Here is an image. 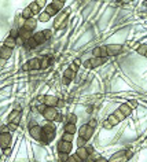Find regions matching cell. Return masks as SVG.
<instances>
[{"instance_id": "37", "label": "cell", "mask_w": 147, "mask_h": 162, "mask_svg": "<svg viewBox=\"0 0 147 162\" xmlns=\"http://www.w3.org/2000/svg\"><path fill=\"white\" fill-rule=\"evenodd\" d=\"M69 159V155L66 152H59V161L61 162H66Z\"/></svg>"}, {"instance_id": "48", "label": "cell", "mask_w": 147, "mask_h": 162, "mask_svg": "<svg viewBox=\"0 0 147 162\" xmlns=\"http://www.w3.org/2000/svg\"><path fill=\"white\" fill-rule=\"evenodd\" d=\"M88 125H89L91 128H93V129H95V127H96V121H95V120H91Z\"/></svg>"}, {"instance_id": "23", "label": "cell", "mask_w": 147, "mask_h": 162, "mask_svg": "<svg viewBox=\"0 0 147 162\" xmlns=\"http://www.w3.org/2000/svg\"><path fill=\"white\" fill-rule=\"evenodd\" d=\"M22 18H25V19L34 18V15H33V13H32V10H30V7H26V8L22 11Z\"/></svg>"}, {"instance_id": "2", "label": "cell", "mask_w": 147, "mask_h": 162, "mask_svg": "<svg viewBox=\"0 0 147 162\" xmlns=\"http://www.w3.org/2000/svg\"><path fill=\"white\" fill-rule=\"evenodd\" d=\"M132 157V151H118L110 158L109 162H125Z\"/></svg>"}, {"instance_id": "40", "label": "cell", "mask_w": 147, "mask_h": 162, "mask_svg": "<svg viewBox=\"0 0 147 162\" xmlns=\"http://www.w3.org/2000/svg\"><path fill=\"white\" fill-rule=\"evenodd\" d=\"M43 35H44L45 40H48V39H51V37H52V32H51L49 29H45L44 32H43Z\"/></svg>"}, {"instance_id": "39", "label": "cell", "mask_w": 147, "mask_h": 162, "mask_svg": "<svg viewBox=\"0 0 147 162\" xmlns=\"http://www.w3.org/2000/svg\"><path fill=\"white\" fill-rule=\"evenodd\" d=\"M48 66H49V60H48V58L41 59V69H47Z\"/></svg>"}, {"instance_id": "50", "label": "cell", "mask_w": 147, "mask_h": 162, "mask_svg": "<svg viewBox=\"0 0 147 162\" xmlns=\"http://www.w3.org/2000/svg\"><path fill=\"white\" fill-rule=\"evenodd\" d=\"M69 69H72L74 72V73H76V72H77V70H79V66H76V65H72V66H70V67H69Z\"/></svg>"}, {"instance_id": "54", "label": "cell", "mask_w": 147, "mask_h": 162, "mask_svg": "<svg viewBox=\"0 0 147 162\" xmlns=\"http://www.w3.org/2000/svg\"><path fill=\"white\" fill-rule=\"evenodd\" d=\"M128 104H129V106H131L132 108H135V107H136V102H129Z\"/></svg>"}, {"instance_id": "4", "label": "cell", "mask_w": 147, "mask_h": 162, "mask_svg": "<svg viewBox=\"0 0 147 162\" xmlns=\"http://www.w3.org/2000/svg\"><path fill=\"white\" fill-rule=\"evenodd\" d=\"M11 140H13L11 133L6 132V133H1V135H0V146L3 147V150L11 147Z\"/></svg>"}, {"instance_id": "47", "label": "cell", "mask_w": 147, "mask_h": 162, "mask_svg": "<svg viewBox=\"0 0 147 162\" xmlns=\"http://www.w3.org/2000/svg\"><path fill=\"white\" fill-rule=\"evenodd\" d=\"M4 155H6V157H10V155H11V147L4 148Z\"/></svg>"}, {"instance_id": "53", "label": "cell", "mask_w": 147, "mask_h": 162, "mask_svg": "<svg viewBox=\"0 0 147 162\" xmlns=\"http://www.w3.org/2000/svg\"><path fill=\"white\" fill-rule=\"evenodd\" d=\"M55 121H63V115L58 114V117H56V120H55Z\"/></svg>"}, {"instance_id": "33", "label": "cell", "mask_w": 147, "mask_h": 162, "mask_svg": "<svg viewBox=\"0 0 147 162\" xmlns=\"http://www.w3.org/2000/svg\"><path fill=\"white\" fill-rule=\"evenodd\" d=\"M63 77H66V79H69V80H73L74 79V72L72 69H66Z\"/></svg>"}, {"instance_id": "32", "label": "cell", "mask_w": 147, "mask_h": 162, "mask_svg": "<svg viewBox=\"0 0 147 162\" xmlns=\"http://www.w3.org/2000/svg\"><path fill=\"white\" fill-rule=\"evenodd\" d=\"M62 140H65V142H72V140H74L73 135H72V133H68V132H63V135H62Z\"/></svg>"}, {"instance_id": "46", "label": "cell", "mask_w": 147, "mask_h": 162, "mask_svg": "<svg viewBox=\"0 0 147 162\" xmlns=\"http://www.w3.org/2000/svg\"><path fill=\"white\" fill-rule=\"evenodd\" d=\"M85 150L88 151V154H93V147L92 146H88V144H87V146H85Z\"/></svg>"}, {"instance_id": "8", "label": "cell", "mask_w": 147, "mask_h": 162, "mask_svg": "<svg viewBox=\"0 0 147 162\" xmlns=\"http://www.w3.org/2000/svg\"><path fill=\"white\" fill-rule=\"evenodd\" d=\"M92 54H93V58H105L106 59L109 56L106 45H105V47H96V48H93Z\"/></svg>"}, {"instance_id": "1", "label": "cell", "mask_w": 147, "mask_h": 162, "mask_svg": "<svg viewBox=\"0 0 147 162\" xmlns=\"http://www.w3.org/2000/svg\"><path fill=\"white\" fill-rule=\"evenodd\" d=\"M55 135H56L55 128L52 127V125H47V127L43 128V139H41V142L45 143V144H48L51 140H54Z\"/></svg>"}, {"instance_id": "20", "label": "cell", "mask_w": 147, "mask_h": 162, "mask_svg": "<svg viewBox=\"0 0 147 162\" xmlns=\"http://www.w3.org/2000/svg\"><path fill=\"white\" fill-rule=\"evenodd\" d=\"M20 36L22 37V39H25V40H29V39H32V37H33L32 32H30V30H26L25 28H21V29H20Z\"/></svg>"}, {"instance_id": "21", "label": "cell", "mask_w": 147, "mask_h": 162, "mask_svg": "<svg viewBox=\"0 0 147 162\" xmlns=\"http://www.w3.org/2000/svg\"><path fill=\"white\" fill-rule=\"evenodd\" d=\"M44 11L49 15V17H55V15L58 14V10H56V8H55L52 4H48V6H47V7L44 8Z\"/></svg>"}, {"instance_id": "35", "label": "cell", "mask_w": 147, "mask_h": 162, "mask_svg": "<svg viewBox=\"0 0 147 162\" xmlns=\"http://www.w3.org/2000/svg\"><path fill=\"white\" fill-rule=\"evenodd\" d=\"M114 115H116V117L118 118V120H120V121H123V120H125V115H124L123 113H121V110H120V108H117V110H116V111H114Z\"/></svg>"}, {"instance_id": "14", "label": "cell", "mask_w": 147, "mask_h": 162, "mask_svg": "<svg viewBox=\"0 0 147 162\" xmlns=\"http://www.w3.org/2000/svg\"><path fill=\"white\" fill-rule=\"evenodd\" d=\"M36 26H37V19H34V18H30V19H26L25 21V25H24V28L26 30H34L36 29Z\"/></svg>"}, {"instance_id": "57", "label": "cell", "mask_w": 147, "mask_h": 162, "mask_svg": "<svg viewBox=\"0 0 147 162\" xmlns=\"http://www.w3.org/2000/svg\"><path fill=\"white\" fill-rule=\"evenodd\" d=\"M85 162H93V161H85Z\"/></svg>"}, {"instance_id": "49", "label": "cell", "mask_w": 147, "mask_h": 162, "mask_svg": "<svg viewBox=\"0 0 147 162\" xmlns=\"http://www.w3.org/2000/svg\"><path fill=\"white\" fill-rule=\"evenodd\" d=\"M70 81H72V80L66 79V77H63V79H62V83H63V85H69V84H70Z\"/></svg>"}, {"instance_id": "5", "label": "cell", "mask_w": 147, "mask_h": 162, "mask_svg": "<svg viewBox=\"0 0 147 162\" xmlns=\"http://www.w3.org/2000/svg\"><path fill=\"white\" fill-rule=\"evenodd\" d=\"M29 133L34 140H40V142H41V139H43V128L41 127L36 125V127H33V128H29Z\"/></svg>"}, {"instance_id": "9", "label": "cell", "mask_w": 147, "mask_h": 162, "mask_svg": "<svg viewBox=\"0 0 147 162\" xmlns=\"http://www.w3.org/2000/svg\"><path fill=\"white\" fill-rule=\"evenodd\" d=\"M72 148H73L72 142H65V140H61V142L58 143V151L59 152H66V154H69V152L72 151Z\"/></svg>"}, {"instance_id": "45", "label": "cell", "mask_w": 147, "mask_h": 162, "mask_svg": "<svg viewBox=\"0 0 147 162\" xmlns=\"http://www.w3.org/2000/svg\"><path fill=\"white\" fill-rule=\"evenodd\" d=\"M17 127H18V125H17V124H14V122L8 124V129H10L11 132H13V131H15V129H17Z\"/></svg>"}, {"instance_id": "24", "label": "cell", "mask_w": 147, "mask_h": 162, "mask_svg": "<svg viewBox=\"0 0 147 162\" xmlns=\"http://www.w3.org/2000/svg\"><path fill=\"white\" fill-rule=\"evenodd\" d=\"M33 39L36 40L39 44H43V43L45 41V37H44V35H43V32H37V33H34Z\"/></svg>"}, {"instance_id": "7", "label": "cell", "mask_w": 147, "mask_h": 162, "mask_svg": "<svg viewBox=\"0 0 147 162\" xmlns=\"http://www.w3.org/2000/svg\"><path fill=\"white\" fill-rule=\"evenodd\" d=\"M44 118L47 121H55L56 117H58V111H56V108L55 107H47V110L44 111Z\"/></svg>"}, {"instance_id": "11", "label": "cell", "mask_w": 147, "mask_h": 162, "mask_svg": "<svg viewBox=\"0 0 147 162\" xmlns=\"http://www.w3.org/2000/svg\"><path fill=\"white\" fill-rule=\"evenodd\" d=\"M26 63L29 66V70H40L41 69V60H40L39 58H32V59H29Z\"/></svg>"}, {"instance_id": "25", "label": "cell", "mask_w": 147, "mask_h": 162, "mask_svg": "<svg viewBox=\"0 0 147 162\" xmlns=\"http://www.w3.org/2000/svg\"><path fill=\"white\" fill-rule=\"evenodd\" d=\"M37 45H39V43H37L33 37L29 40H26V43H25V47H28V48H36Z\"/></svg>"}, {"instance_id": "26", "label": "cell", "mask_w": 147, "mask_h": 162, "mask_svg": "<svg viewBox=\"0 0 147 162\" xmlns=\"http://www.w3.org/2000/svg\"><path fill=\"white\" fill-rule=\"evenodd\" d=\"M29 7H30V10H32V13H33V15L39 14L40 10H41V8L39 7V4H37V1H33V3H30Z\"/></svg>"}, {"instance_id": "56", "label": "cell", "mask_w": 147, "mask_h": 162, "mask_svg": "<svg viewBox=\"0 0 147 162\" xmlns=\"http://www.w3.org/2000/svg\"><path fill=\"white\" fill-rule=\"evenodd\" d=\"M63 100H59V102H58V107H62V106H63Z\"/></svg>"}, {"instance_id": "30", "label": "cell", "mask_w": 147, "mask_h": 162, "mask_svg": "<svg viewBox=\"0 0 147 162\" xmlns=\"http://www.w3.org/2000/svg\"><path fill=\"white\" fill-rule=\"evenodd\" d=\"M51 4L54 6V7H55V8H56L58 11L63 8V1H59V0H54V1H52Z\"/></svg>"}, {"instance_id": "55", "label": "cell", "mask_w": 147, "mask_h": 162, "mask_svg": "<svg viewBox=\"0 0 147 162\" xmlns=\"http://www.w3.org/2000/svg\"><path fill=\"white\" fill-rule=\"evenodd\" d=\"M22 70H25V72H26V70H29V66H28V63H25L24 66H22Z\"/></svg>"}, {"instance_id": "10", "label": "cell", "mask_w": 147, "mask_h": 162, "mask_svg": "<svg viewBox=\"0 0 147 162\" xmlns=\"http://www.w3.org/2000/svg\"><path fill=\"white\" fill-rule=\"evenodd\" d=\"M66 18H68V14H65V13L59 14L54 22V29H61V28H63L65 22H66Z\"/></svg>"}, {"instance_id": "18", "label": "cell", "mask_w": 147, "mask_h": 162, "mask_svg": "<svg viewBox=\"0 0 147 162\" xmlns=\"http://www.w3.org/2000/svg\"><path fill=\"white\" fill-rule=\"evenodd\" d=\"M3 45H6V47H8V48H14L15 45H17V39H14V37H11V36H8L7 39L4 40V43H3Z\"/></svg>"}, {"instance_id": "6", "label": "cell", "mask_w": 147, "mask_h": 162, "mask_svg": "<svg viewBox=\"0 0 147 162\" xmlns=\"http://www.w3.org/2000/svg\"><path fill=\"white\" fill-rule=\"evenodd\" d=\"M106 49H107L109 56H114V55H118L123 51V45L121 44H109V45H106Z\"/></svg>"}, {"instance_id": "3", "label": "cell", "mask_w": 147, "mask_h": 162, "mask_svg": "<svg viewBox=\"0 0 147 162\" xmlns=\"http://www.w3.org/2000/svg\"><path fill=\"white\" fill-rule=\"evenodd\" d=\"M79 135H80V138L85 139V140H89V139L92 138V135H93V128H91L89 125H87V124H84V125L80 127Z\"/></svg>"}, {"instance_id": "38", "label": "cell", "mask_w": 147, "mask_h": 162, "mask_svg": "<svg viewBox=\"0 0 147 162\" xmlns=\"http://www.w3.org/2000/svg\"><path fill=\"white\" fill-rule=\"evenodd\" d=\"M87 140H85V139H83V138H79L77 139V146H79V148L80 147H85V146H87Z\"/></svg>"}, {"instance_id": "36", "label": "cell", "mask_w": 147, "mask_h": 162, "mask_svg": "<svg viewBox=\"0 0 147 162\" xmlns=\"http://www.w3.org/2000/svg\"><path fill=\"white\" fill-rule=\"evenodd\" d=\"M47 107H48L47 104H44V103H40L39 106H37V111H39V113H41V114H44V111L47 110Z\"/></svg>"}, {"instance_id": "44", "label": "cell", "mask_w": 147, "mask_h": 162, "mask_svg": "<svg viewBox=\"0 0 147 162\" xmlns=\"http://www.w3.org/2000/svg\"><path fill=\"white\" fill-rule=\"evenodd\" d=\"M37 4H39L40 8H45V7H47V4H45V0H39V1H37Z\"/></svg>"}, {"instance_id": "43", "label": "cell", "mask_w": 147, "mask_h": 162, "mask_svg": "<svg viewBox=\"0 0 147 162\" xmlns=\"http://www.w3.org/2000/svg\"><path fill=\"white\" fill-rule=\"evenodd\" d=\"M83 65H84V67H85V69H92V65H91V59L85 60Z\"/></svg>"}, {"instance_id": "42", "label": "cell", "mask_w": 147, "mask_h": 162, "mask_svg": "<svg viewBox=\"0 0 147 162\" xmlns=\"http://www.w3.org/2000/svg\"><path fill=\"white\" fill-rule=\"evenodd\" d=\"M103 128H105V129H111V128H113V125H111V124H110V121H109V120H106V121H103Z\"/></svg>"}, {"instance_id": "22", "label": "cell", "mask_w": 147, "mask_h": 162, "mask_svg": "<svg viewBox=\"0 0 147 162\" xmlns=\"http://www.w3.org/2000/svg\"><path fill=\"white\" fill-rule=\"evenodd\" d=\"M65 132H68V133H72V135H74V133L77 132L76 124H66V125H65Z\"/></svg>"}, {"instance_id": "15", "label": "cell", "mask_w": 147, "mask_h": 162, "mask_svg": "<svg viewBox=\"0 0 147 162\" xmlns=\"http://www.w3.org/2000/svg\"><path fill=\"white\" fill-rule=\"evenodd\" d=\"M8 121L10 122H14V124H20V121H21V111L20 110H14L13 113L10 114V117H8Z\"/></svg>"}, {"instance_id": "58", "label": "cell", "mask_w": 147, "mask_h": 162, "mask_svg": "<svg viewBox=\"0 0 147 162\" xmlns=\"http://www.w3.org/2000/svg\"><path fill=\"white\" fill-rule=\"evenodd\" d=\"M146 58H147V54H146Z\"/></svg>"}, {"instance_id": "29", "label": "cell", "mask_w": 147, "mask_h": 162, "mask_svg": "<svg viewBox=\"0 0 147 162\" xmlns=\"http://www.w3.org/2000/svg\"><path fill=\"white\" fill-rule=\"evenodd\" d=\"M137 54L142 55V56H146V54H147V45L146 44L139 45V47H137Z\"/></svg>"}, {"instance_id": "17", "label": "cell", "mask_w": 147, "mask_h": 162, "mask_svg": "<svg viewBox=\"0 0 147 162\" xmlns=\"http://www.w3.org/2000/svg\"><path fill=\"white\" fill-rule=\"evenodd\" d=\"M118 108L121 110V113H123L124 115H125V117H128L129 114L132 113V107H131V106H129L128 103H123V104H121V106H120Z\"/></svg>"}, {"instance_id": "27", "label": "cell", "mask_w": 147, "mask_h": 162, "mask_svg": "<svg viewBox=\"0 0 147 162\" xmlns=\"http://www.w3.org/2000/svg\"><path fill=\"white\" fill-rule=\"evenodd\" d=\"M77 122V115L76 114H68L66 115V124H76Z\"/></svg>"}, {"instance_id": "19", "label": "cell", "mask_w": 147, "mask_h": 162, "mask_svg": "<svg viewBox=\"0 0 147 162\" xmlns=\"http://www.w3.org/2000/svg\"><path fill=\"white\" fill-rule=\"evenodd\" d=\"M103 63H106V59L105 58H92L91 59L92 67H99V66H102Z\"/></svg>"}, {"instance_id": "28", "label": "cell", "mask_w": 147, "mask_h": 162, "mask_svg": "<svg viewBox=\"0 0 147 162\" xmlns=\"http://www.w3.org/2000/svg\"><path fill=\"white\" fill-rule=\"evenodd\" d=\"M107 120H109V121H110V124H111L113 127H116V125H118V124L121 122V121H120V120H118V118L116 117L114 114H110V115H109V117H107Z\"/></svg>"}, {"instance_id": "52", "label": "cell", "mask_w": 147, "mask_h": 162, "mask_svg": "<svg viewBox=\"0 0 147 162\" xmlns=\"http://www.w3.org/2000/svg\"><path fill=\"white\" fill-rule=\"evenodd\" d=\"M95 162H109V161H107V159H106V158L99 157V158H98V159H96V161H95Z\"/></svg>"}, {"instance_id": "13", "label": "cell", "mask_w": 147, "mask_h": 162, "mask_svg": "<svg viewBox=\"0 0 147 162\" xmlns=\"http://www.w3.org/2000/svg\"><path fill=\"white\" fill-rule=\"evenodd\" d=\"M11 55H13V48H8V47L3 45L1 49H0V56H1V59L3 60H7V59L11 58Z\"/></svg>"}, {"instance_id": "12", "label": "cell", "mask_w": 147, "mask_h": 162, "mask_svg": "<svg viewBox=\"0 0 147 162\" xmlns=\"http://www.w3.org/2000/svg\"><path fill=\"white\" fill-rule=\"evenodd\" d=\"M58 102H59L58 96H54V95H48L44 99V104H47L48 107H56L58 106Z\"/></svg>"}, {"instance_id": "34", "label": "cell", "mask_w": 147, "mask_h": 162, "mask_svg": "<svg viewBox=\"0 0 147 162\" xmlns=\"http://www.w3.org/2000/svg\"><path fill=\"white\" fill-rule=\"evenodd\" d=\"M66 162H84V161L79 157V155H76V154H74V155H70V157H69V159Z\"/></svg>"}, {"instance_id": "51", "label": "cell", "mask_w": 147, "mask_h": 162, "mask_svg": "<svg viewBox=\"0 0 147 162\" xmlns=\"http://www.w3.org/2000/svg\"><path fill=\"white\" fill-rule=\"evenodd\" d=\"M74 65H76V66H80V65H81V59L80 58H77V59H74V62H73Z\"/></svg>"}, {"instance_id": "31", "label": "cell", "mask_w": 147, "mask_h": 162, "mask_svg": "<svg viewBox=\"0 0 147 162\" xmlns=\"http://www.w3.org/2000/svg\"><path fill=\"white\" fill-rule=\"evenodd\" d=\"M49 18H51V17H49L48 14H47V13H41V14H40V17H39V21H41V22H48L49 21Z\"/></svg>"}, {"instance_id": "41", "label": "cell", "mask_w": 147, "mask_h": 162, "mask_svg": "<svg viewBox=\"0 0 147 162\" xmlns=\"http://www.w3.org/2000/svg\"><path fill=\"white\" fill-rule=\"evenodd\" d=\"M11 37H14V39H18V37H20V30L18 29H13L11 30Z\"/></svg>"}, {"instance_id": "16", "label": "cell", "mask_w": 147, "mask_h": 162, "mask_svg": "<svg viewBox=\"0 0 147 162\" xmlns=\"http://www.w3.org/2000/svg\"><path fill=\"white\" fill-rule=\"evenodd\" d=\"M76 155H79L80 158H81V159H83L84 162L87 161V159H88V151H87V150H85V147H80V148H77V151H76Z\"/></svg>"}]
</instances>
